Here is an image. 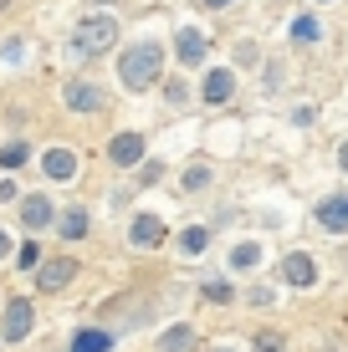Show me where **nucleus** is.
<instances>
[{"label": "nucleus", "instance_id": "nucleus-3", "mask_svg": "<svg viewBox=\"0 0 348 352\" xmlns=\"http://www.w3.org/2000/svg\"><path fill=\"white\" fill-rule=\"evenodd\" d=\"M31 327H36V307H31L26 296H16L6 307V317H0V337H6V342H26Z\"/></svg>", "mask_w": 348, "mask_h": 352}, {"label": "nucleus", "instance_id": "nucleus-17", "mask_svg": "<svg viewBox=\"0 0 348 352\" xmlns=\"http://www.w3.org/2000/svg\"><path fill=\"white\" fill-rule=\"evenodd\" d=\"M205 245H210V230H200V225H190L185 235H179V250H185V256H200Z\"/></svg>", "mask_w": 348, "mask_h": 352}, {"label": "nucleus", "instance_id": "nucleus-21", "mask_svg": "<svg viewBox=\"0 0 348 352\" xmlns=\"http://www.w3.org/2000/svg\"><path fill=\"white\" fill-rule=\"evenodd\" d=\"M210 184V168H190L185 174V189H205Z\"/></svg>", "mask_w": 348, "mask_h": 352}, {"label": "nucleus", "instance_id": "nucleus-10", "mask_svg": "<svg viewBox=\"0 0 348 352\" xmlns=\"http://www.w3.org/2000/svg\"><path fill=\"white\" fill-rule=\"evenodd\" d=\"M174 52H179V62H185V67H200V62H205V52H210V36L205 31H195V26H185V31H179L174 36Z\"/></svg>", "mask_w": 348, "mask_h": 352}, {"label": "nucleus", "instance_id": "nucleus-2", "mask_svg": "<svg viewBox=\"0 0 348 352\" xmlns=\"http://www.w3.org/2000/svg\"><path fill=\"white\" fill-rule=\"evenodd\" d=\"M113 41H118V21L113 16H88V21H77V31H72V52L77 56H103Z\"/></svg>", "mask_w": 348, "mask_h": 352}, {"label": "nucleus", "instance_id": "nucleus-27", "mask_svg": "<svg viewBox=\"0 0 348 352\" xmlns=\"http://www.w3.org/2000/svg\"><path fill=\"white\" fill-rule=\"evenodd\" d=\"M200 6H210V10H221V6H231V0H200Z\"/></svg>", "mask_w": 348, "mask_h": 352}, {"label": "nucleus", "instance_id": "nucleus-13", "mask_svg": "<svg viewBox=\"0 0 348 352\" xmlns=\"http://www.w3.org/2000/svg\"><path fill=\"white\" fill-rule=\"evenodd\" d=\"M231 92H236V72L215 67L210 77H205V102H231Z\"/></svg>", "mask_w": 348, "mask_h": 352}, {"label": "nucleus", "instance_id": "nucleus-8", "mask_svg": "<svg viewBox=\"0 0 348 352\" xmlns=\"http://www.w3.org/2000/svg\"><path fill=\"white\" fill-rule=\"evenodd\" d=\"M313 214H318V225L328 230V235H343V230H348V194H328Z\"/></svg>", "mask_w": 348, "mask_h": 352}, {"label": "nucleus", "instance_id": "nucleus-1", "mask_svg": "<svg viewBox=\"0 0 348 352\" xmlns=\"http://www.w3.org/2000/svg\"><path fill=\"white\" fill-rule=\"evenodd\" d=\"M159 72H164V46H159V41H134L123 56H118V82H123L128 92L154 87V82H159Z\"/></svg>", "mask_w": 348, "mask_h": 352}, {"label": "nucleus", "instance_id": "nucleus-7", "mask_svg": "<svg viewBox=\"0 0 348 352\" xmlns=\"http://www.w3.org/2000/svg\"><path fill=\"white\" fill-rule=\"evenodd\" d=\"M282 281H287V286H297V291H307V286L318 281V265H313V256H303V250L282 256Z\"/></svg>", "mask_w": 348, "mask_h": 352}, {"label": "nucleus", "instance_id": "nucleus-4", "mask_svg": "<svg viewBox=\"0 0 348 352\" xmlns=\"http://www.w3.org/2000/svg\"><path fill=\"white\" fill-rule=\"evenodd\" d=\"M128 240H134L139 250H154V245H164V240H170V225H164L159 214H139V220L128 225Z\"/></svg>", "mask_w": 348, "mask_h": 352}, {"label": "nucleus", "instance_id": "nucleus-14", "mask_svg": "<svg viewBox=\"0 0 348 352\" xmlns=\"http://www.w3.org/2000/svg\"><path fill=\"white\" fill-rule=\"evenodd\" d=\"M195 342H200L195 327H170V332L159 337V352H195Z\"/></svg>", "mask_w": 348, "mask_h": 352}, {"label": "nucleus", "instance_id": "nucleus-9", "mask_svg": "<svg viewBox=\"0 0 348 352\" xmlns=\"http://www.w3.org/2000/svg\"><path fill=\"white\" fill-rule=\"evenodd\" d=\"M108 159H113L118 168H134V164H143V133H118V138L108 143Z\"/></svg>", "mask_w": 348, "mask_h": 352}, {"label": "nucleus", "instance_id": "nucleus-20", "mask_svg": "<svg viewBox=\"0 0 348 352\" xmlns=\"http://www.w3.org/2000/svg\"><path fill=\"white\" fill-rule=\"evenodd\" d=\"M256 261H261V250H256V245H236V250H231V265H236V271H251Z\"/></svg>", "mask_w": 348, "mask_h": 352}, {"label": "nucleus", "instance_id": "nucleus-25", "mask_svg": "<svg viewBox=\"0 0 348 352\" xmlns=\"http://www.w3.org/2000/svg\"><path fill=\"white\" fill-rule=\"evenodd\" d=\"M338 164H343V174H348V138H343V148H338Z\"/></svg>", "mask_w": 348, "mask_h": 352}, {"label": "nucleus", "instance_id": "nucleus-24", "mask_svg": "<svg viewBox=\"0 0 348 352\" xmlns=\"http://www.w3.org/2000/svg\"><path fill=\"white\" fill-rule=\"evenodd\" d=\"M21 265H26V271H41V250L26 245V250H21Z\"/></svg>", "mask_w": 348, "mask_h": 352}, {"label": "nucleus", "instance_id": "nucleus-22", "mask_svg": "<svg viewBox=\"0 0 348 352\" xmlns=\"http://www.w3.org/2000/svg\"><path fill=\"white\" fill-rule=\"evenodd\" d=\"M256 352H282V337L277 332H261L256 337Z\"/></svg>", "mask_w": 348, "mask_h": 352}, {"label": "nucleus", "instance_id": "nucleus-11", "mask_svg": "<svg viewBox=\"0 0 348 352\" xmlns=\"http://www.w3.org/2000/svg\"><path fill=\"white\" fill-rule=\"evenodd\" d=\"M21 220H26V230H46L57 220V210H52L46 194H26V199H21Z\"/></svg>", "mask_w": 348, "mask_h": 352}, {"label": "nucleus", "instance_id": "nucleus-18", "mask_svg": "<svg viewBox=\"0 0 348 352\" xmlns=\"http://www.w3.org/2000/svg\"><path fill=\"white\" fill-rule=\"evenodd\" d=\"M292 36H297V41H303V46H313L318 36H323V26H318L313 16H297V21H292Z\"/></svg>", "mask_w": 348, "mask_h": 352}, {"label": "nucleus", "instance_id": "nucleus-16", "mask_svg": "<svg viewBox=\"0 0 348 352\" xmlns=\"http://www.w3.org/2000/svg\"><path fill=\"white\" fill-rule=\"evenodd\" d=\"M82 235H88V210L72 204V210L62 214V240H82Z\"/></svg>", "mask_w": 348, "mask_h": 352}, {"label": "nucleus", "instance_id": "nucleus-5", "mask_svg": "<svg viewBox=\"0 0 348 352\" xmlns=\"http://www.w3.org/2000/svg\"><path fill=\"white\" fill-rule=\"evenodd\" d=\"M72 281H77V261H72V256H57V261H46L41 271H36V286H41V291H62Z\"/></svg>", "mask_w": 348, "mask_h": 352}, {"label": "nucleus", "instance_id": "nucleus-28", "mask_svg": "<svg viewBox=\"0 0 348 352\" xmlns=\"http://www.w3.org/2000/svg\"><path fill=\"white\" fill-rule=\"evenodd\" d=\"M215 352H236V347H215Z\"/></svg>", "mask_w": 348, "mask_h": 352}, {"label": "nucleus", "instance_id": "nucleus-26", "mask_svg": "<svg viewBox=\"0 0 348 352\" xmlns=\"http://www.w3.org/2000/svg\"><path fill=\"white\" fill-rule=\"evenodd\" d=\"M6 250H10V235H6V230H0V261H6Z\"/></svg>", "mask_w": 348, "mask_h": 352}, {"label": "nucleus", "instance_id": "nucleus-29", "mask_svg": "<svg viewBox=\"0 0 348 352\" xmlns=\"http://www.w3.org/2000/svg\"><path fill=\"white\" fill-rule=\"evenodd\" d=\"M6 6H10V0H0V10H6Z\"/></svg>", "mask_w": 348, "mask_h": 352}, {"label": "nucleus", "instance_id": "nucleus-6", "mask_svg": "<svg viewBox=\"0 0 348 352\" xmlns=\"http://www.w3.org/2000/svg\"><path fill=\"white\" fill-rule=\"evenodd\" d=\"M62 97H67V107L72 113H103V87H92V82H67L62 87Z\"/></svg>", "mask_w": 348, "mask_h": 352}, {"label": "nucleus", "instance_id": "nucleus-12", "mask_svg": "<svg viewBox=\"0 0 348 352\" xmlns=\"http://www.w3.org/2000/svg\"><path fill=\"white\" fill-rule=\"evenodd\" d=\"M41 168H46V179H62V184H67V179L77 174V153H72V148H46Z\"/></svg>", "mask_w": 348, "mask_h": 352}, {"label": "nucleus", "instance_id": "nucleus-15", "mask_svg": "<svg viewBox=\"0 0 348 352\" xmlns=\"http://www.w3.org/2000/svg\"><path fill=\"white\" fill-rule=\"evenodd\" d=\"M108 347H113V332H103V327H88L72 337V352H108Z\"/></svg>", "mask_w": 348, "mask_h": 352}, {"label": "nucleus", "instance_id": "nucleus-23", "mask_svg": "<svg viewBox=\"0 0 348 352\" xmlns=\"http://www.w3.org/2000/svg\"><path fill=\"white\" fill-rule=\"evenodd\" d=\"M205 296L210 301H231V286H225V281H205Z\"/></svg>", "mask_w": 348, "mask_h": 352}, {"label": "nucleus", "instance_id": "nucleus-19", "mask_svg": "<svg viewBox=\"0 0 348 352\" xmlns=\"http://www.w3.org/2000/svg\"><path fill=\"white\" fill-rule=\"evenodd\" d=\"M26 159H31V148H26V143H6V148H0V168H21Z\"/></svg>", "mask_w": 348, "mask_h": 352}]
</instances>
